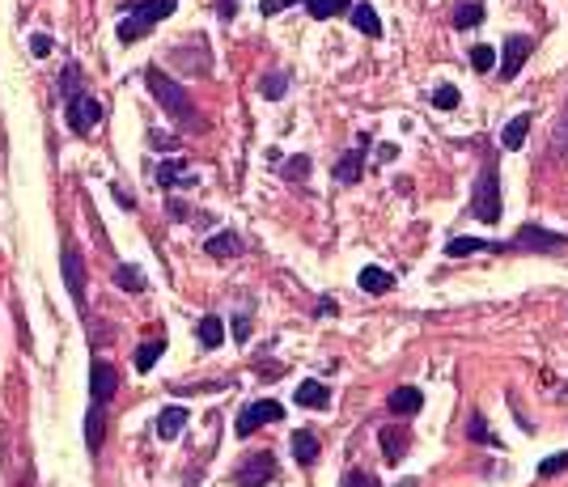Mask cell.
Masks as SVG:
<instances>
[{
    "label": "cell",
    "instance_id": "7",
    "mask_svg": "<svg viewBox=\"0 0 568 487\" xmlns=\"http://www.w3.org/2000/svg\"><path fill=\"white\" fill-rule=\"evenodd\" d=\"M276 479V458H272V449H259V454H250L233 471V487H267Z\"/></svg>",
    "mask_w": 568,
    "mask_h": 487
},
{
    "label": "cell",
    "instance_id": "12",
    "mask_svg": "<svg viewBox=\"0 0 568 487\" xmlns=\"http://www.w3.org/2000/svg\"><path fill=\"white\" fill-rule=\"evenodd\" d=\"M382 458H386V466H399L407 458V445H411V432H407V424H382Z\"/></svg>",
    "mask_w": 568,
    "mask_h": 487
},
{
    "label": "cell",
    "instance_id": "16",
    "mask_svg": "<svg viewBox=\"0 0 568 487\" xmlns=\"http://www.w3.org/2000/svg\"><path fill=\"white\" fill-rule=\"evenodd\" d=\"M157 182H162L165 191H174V187H195V174L182 157H170V162L157 165Z\"/></svg>",
    "mask_w": 568,
    "mask_h": 487
},
{
    "label": "cell",
    "instance_id": "30",
    "mask_svg": "<svg viewBox=\"0 0 568 487\" xmlns=\"http://www.w3.org/2000/svg\"><path fill=\"white\" fill-rule=\"evenodd\" d=\"M467 437L479 441V445H492V449H501V441H496V432L484 424V416H471V424H467Z\"/></svg>",
    "mask_w": 568,
    "mask_h": 487
},
{
    "label": "cell",
    "instance_id": "40",
    "mask_svg": "<svg viewBox=\"0 0 568 487\" xmlns=\"http://www.w3.org/2000/svg\"><path fill=\"white\" fill-rule=\"evenodd\" d=\"M394 157H399V145H377V162H394Z\"/></svg>",
    "mask_w": 568,
    "mask_h": 487
},
{
    "label": "cell",
    "instance_id": "11",
    "mask_svg": "<svg viewBox=\"0 0 568 487\" xmlns=\"http://www.w3.org/2000/svg\"><path fill=\"white\" fill-rule=\"evenodd\" d=\"M504 60H501V81H513L521 72V64L530 60V51H535V38H526V34H509L504 38Z\"/></svg>",
    "mask_w": 568,
    "mask_h": 487
},
{
    "label": "cell",
    "instance_id": "17",
    "mask_svg": "<svg viewBox=\"0 0 568 487\" xmlns=\"http://www.w3.org/2000/svg\"><path fill=\"white\" fill-rule=\"evenodd\" d=\"M530 123H535V114H530V111H518V114H513V119L504 123V131H501V148H509V153H513V148L526 145V136H530Z\"/></svg>",
    "mask_w": 568,
    "mask_h": 487
},
{
    "label": "cell",
    "instance_id": "39",
    "mask_svg": "<svg viewBox=\"0 0 568 487\" xmlns=\"http://www.w3.org/2000/svg\"><path fill=\"white\" fill-rule=\"evenodd\" d=\"M148 145H157V148H162V153H170V148H179V145H174V140H165L162 131H148Z\"/></svg>",
    "mask_w": 568,
    "mask_h": 487
},
{
    "label": "cell",
    "instance_id": "42",
    "mask_svg": "<svg viewBox=\"0 0 568 487\" xmlns=\"http://www.w3.org/2000/svg\"><path fill=\"white\" fill-rule=\"evenodd\" d=\"M229 4H233V0H229Z\"/></svg>",
    "mask_w": 568,
    "mask_h": 487
},
{
    "label": "cell",
    "instance_id": "5",
    "mask_svg": "<svg viewBox=\"0 0 568 487\" xmlns=\"http://www.w3.org/2000/svg\"><path fill=\"white\" fill-rule=\"evenodd\" d=\"M276 420H284V407H280L276 399H255V403H246L242 411H238L233 432H238V437H250V432H259L263 424H276Z\"/></svg>",
    "mask_w": 568,
    "mask_h": 487
},
{
    "label": "cell",
    "instance_id": "33",
    "mask_svg": "<svg viewBox=\"0 0 568 487\" xmlns=\"http://www.w3.org/2000/svg\"><path fill=\"white\" fill-rule=\"evenodd\" d=\"M458 102H462V94H458L454 85H437V89H433V106H437V111H454Z\"/></svg>",
    "mask_w": 568,
    "mask_h": 487
},
{
    "label": "cell",
    "instance_id": "29",
    "mask_svg": "<svg viewBox=\"0 0 568 487\" xmlns=\"http://www.w3.org/2000/svg\"><path fill=\"white\" fill-rule=\"evenodd\" d=\"M259 94L267 97V102H280V97L289 94V77H284V72H267L259 85Z\"/></svg>",
    "mask_w": 568,
    "mask_h": 487
},
{
    "label": "cell",
    "instance_id": "41",
    "mask_svg": "<svg viewBox=\"0 0 568 487\" xmlns=\"http://www.w3.org/2000/svg\"><path fill=\"white\" fill-rule=\"evenodd\" d=\"M399 487H420V483H416V479H403V483H399Z\"/></svg>",
    "mask_w": 568,
    "mask_h": 487
},
{
    "label": "cell",
    "instance_id": "24",
    "mask_svg": "<svg viewBox=\"0 0 568 487\" xmlns=\"http://www.w3.org/2000/svg\"><path fill=\"white\" fill-rule=\"evenodd\" d=\"M450 21H454V30H471V26L484 21V4L479 0H462V4L450 9Z\"/></svg>",
    "mask_w": 568,
    "mask_h": 487
},
{
    "label": "cell",
    "instance_id": "9",
    "mask_svg": "<svg viewBox=\"0 0 568 487\" xmlns=\"http://www.w3.org/2000/svg\"><path fill=\"white\" fill-rule=\"evenodd\" d=\"M60 272H64V289L72 297V306L85 309V259L77 246H64V255H60Z\"/></svg>",
    "mask_w": 568,
    "mask_h": 487
},
{
    "label": "cell",
    "instance_id": "4",
    "mask_svg": "<svg viewBox=\"0 0 568 487\" xmlns=\"http://www.w3.org/2000/svg\"><path fill=\"white\" fill-rule=\"evenodd\" d=\"M504 246H509V255H564L568 233H555V229H543L530 221V225H521Z\"/></svg>",
    "mask_w": 568,
    "mask_h": 487
},
{
    "label": "cell",
    "instance_id": "2",
    "mask_svg": "<svg viewBox=\"0 0 568 487\" xmlns=\"http://www.w3.org/2000/svg\"><path fill=\"white\" fill-rule=\"evenodd\" d=\"M471 216L479 221V225H501L504 199H501V165H496V157H487L484 170H479V179H475Z\"/></svg>",
    "mask_w": 568,
    "mask_h": 487
},
{
    "label": "cell",
    "instance_id": "19",
    "mask_svg": "<svg viewBox=\"0 0 568 487\" xmlns=\"http://www.w3.org/2000/svg\"><path fill=\"white\" fill-rule=\"evenodd\" d=\"M204 250H208L212 259H233V255H242L246 246H242V238H238L233 229H221V233H212L208 242H204Z\"/></svg>",
    "mask_w": 568,
    "mask_h": 487
},
{
    "label": "cell",
    "instance_id": "27",
    "mask_svg": "<svg viewBox=\"0 0 568 487\" xmlns=\"http://www.w3.org/2000/svg\"><path fill=\"white\" fill-rule=\"evenodd\" d=\"M114 284L123 292H145V272L131 267V263H119V267H114Z\"/></svg>",
    "mask_w": 568,
    "mask_h": 487
},
{
    "label": "cell",
    "instance_id": "15",
    "mask_svg": "<svg viewBox=\"0 0 568 487\" xmlns=\"http://www.w3.org/2000/svg\"><path fill=\"white\" fill-rule=\"evenodd\" d=\"M386 407H390V416H420V407H424V394H420V386H399V390H390V399H386Z\"/></svg>",
    "mask_w": 568,
    "mask_h": 487
},
{
    "label": "cell",
    "instance_id": "6",
    "mask_svg": "<svg viewBox=\"0 0 568 487\" xmlns=\"http://www.w3.org/2000/svg\"><path fill=\"white\" fill-rule=\"evenodd\" d=\"M102 114H106V106H102L97 97H89V94H72V97H68V106H64L68 128L77 131V136L94 131L97 123H102Z\"/></svg>",
    "mask_w": 568,
    "mask_h": 487
},
{
    "label": "cell",
    "instance_id": "20",
    "mask_svg": "<svg viewBox=\"0 0 568 487\" xmlns=\"http://www.w3.org/2000/svg\"><path fill=\"white\" fill-rule=\"evenodd\" d=\"M187 407H165L162 416H157V437L162 441H179L182 437V428H187Z\"/></svg>",
    "mask_w": 568,
    "mask_h": 487
},
{
    "label": "cell",
    "instance_id": "37",
    "mask_svg": "<svg viewBox=\"0 0 568 487\" xmlns=\"http://www.w3.org/2000/svg\"><path fill=\"white\" fill-rule=\"evenodd\" d=\"M233 340H238V343L250 340V318H246V314H238V318H233Z\"/></svg>",
    "mask_w": 568,
    "mask_h": 487
},
{
    "label": "cell",
    "instance_id": "32",
    "mask_svg": "<svg viewBox=\"0 0 568 487\" xmlns=\"http://www.w3.org/2000/svg\"><path fill=\"white\" fill-rule=\"evenodd\" d=\"M471 68L475 72H492V68H496V47H487V43L471 47Z\"/></svg>",
    "mask_w": 568,
    "mask_h": 487
},
{
    "label": "cell",
    "instance_id": "34",
    "mask_svg": "<svg viewBox=\"0 0 568 487\" xmlns=\"http://www.w3.org/2000/svg\"><path fill=\"white\" fill-rule=\"evenodd\" d=\"M340 487H382V479H377V474H369V471H343Z\"/></svg>",
    "mask_w": 568,
    "mask_h": 487
},
{
    "label": "cell",
    "instance_id": "28",
    "mask_svg": "<svg viewBox=\"0 0 568 487\" xmlns=\"http://www.w3.org/2000/svg\"><path fill=\"white\" fill-rule=\"evenodd\" d=\"M162 352H165V343L162 340H153V343H140L136 348V374H148L157 360H162Z\"/></svg>",
    "mask_w": 568,
    "mask_h": 487
},
{
    "label": "cell",
    "instance_id": "36",
    "mask_svg": "<svg viewBox=\"0 0 568 487\" xmlns=\"http://www.w3.org/2000/svg\"><path fill=\"white\" fill-rule=\"evenodd\" d=\"M60 85H64V97L81 94V68H77V64H68V68H64V77H60Z\"/></svg>",
    "mask_w": 568,
    "mask_h": 487
},
{
    "label": "cell",
    "instance_id": "35",
    "mask_svg": "<svg viewBox=\"0 0 568 487\" xmlns=\"http://www.w3.org/2000/svg\"><path fill=\"white\" fill-rule=\"evenodd\" d=\"M568 471V454H555V458H543L538 462V479H552V474Z\"/></svg>",
    "mask_w": 568,
    "mask_h": 487
},
{
    "label": "cell",
    "instance_id": "18",
    "mask_svg": "<svg viewBox=\"0 0 568 487\" xmlns=\"http://www.w3.org/2000/svg\"><path fill=\"white\" fill-rule=\"evenodd\" d=\"M292 399H297V407L326 411V407H331V386H323V382H314V377H309V382H301V386H297V394H292Z\"/></svg>",
    "mask_w": 568,
    "mask_h": 487
},
{
    "label": "cell",
    "instance_id": "8",
    "mask_svg": "<svg viewBox=\"0 0 568 487\" xmlns=\"http://www.w3.org/2000/svg\"><path fill=\"white\" fill-rule=\"evenodd\" d=\"M289 4H306L314 21H326V17H340V13H348V9H352V0H263L259 13L263 17H276L280 9H289Z\"/></svg>",
    "mask_w": 568,
    "mask_h": 487
},
{
    "label": "cell",
    "instance_id": "21",
    "mask_svg": "<svg viewBox=\"0 0 568 487\" xmlns=\"http://www.w3.org/2000/svg\"><path fill=\"white\" fill-rule=\"evenodd\" d=\"M289 445H292V458H297V466H314V462H318V437H314L309 428H297Z\"/></svg>",
    "mask_w": 568,
    "mask_h": 487
},
{
    "label": "cell",
    "instance_id": "3",
    "mask_svg": "<svg viewBox=\"0 0 568 487\" xmlns=\"http://www.w3.org/2000/svg\"><path fill=\"white\" fill-rule=\"evenodd\" d=\"M179 9V0H140V4H131L128 17L119 21V43H136V38H145L157 21H165V17Z\"/></svg>",
    "mask_w": 568,
    "mask_h": 487
},
{
    "label": "cell",
    "instance_id": "13",
    "mask_svg": "<svg viewBox=\"0 0 568 487\" xmlns=\"http://www.w3.org/2000/svg\"><path fill=\"white\" fill-rule=\"evenodd\" d=\"M445 255H450V259H471V255H509V246H504V242H484V238H462V233H454V238L445 242Z\"/></svg>",
    "mask_w": 568,
    "mask_h": 487
},
{
    "label": "cell",
    "instance_id": "31",
    "mask_svg": "<svg viewBox=\"0 0 568 487\" xmlns=\"http://www.w3.org/2000/svg\"><path fill=\"white\" fill-rule=\"evenodd\" d=\"M309 174V157L306 153H297V157H289L284 162V182H292V187H301V179Z\"/></svg>",
    "mask_w": 568,
    "mask_h": 487
},
{
    "label": "cell",
    "instance_id": "38",
    "mask_svg": "<svg viewBox=\"0 0 568 487\" xmlns=\"http://www.w3.org/2000/svg\"><path fill=\"white\" fill-rule=\"evenodd\" d=\"M30 51L38 55V60H43V55L51 51V38H47V34H30Z\"/></svg>",
    "mask_w": 568,
    "mask_h": 487
},
{
    "label": "cell",
    "instance_id": "22",
    "mask_svg": "<svg viewBox=\"0 0 568 487\" xmlns=\"http://www.w3.org/2000/svg\"><path fill=\"white\" fill-rule=\"evenodd\" d=\"M348 21H352L360 34H369V38H377V34H382V17H377L374 4H365V0H357V4L348 9Z\"/></svg>",
    "mask_w": 568,
    "mask_h": 487
},
{
    "label": "cell",
    "instance_id": "14",
    "mask_svg": "<svg viewBox=\"0 0 568 487\" xmlns=\"http://www.w3.org/2000/svg\"><path fill=\"white\" fill-rule=\"evenodd\" d=\"M365 145H369V136H360V148H348L340 162H335V170H331V174H335V182H340V187H352V182L365 179Z\"/></svg>",
    "mask_w": 568,
    "mask_h": 487
},
{
    "label": "cell",
    "instance_id": "25",
    "mask_svg": "<svg viewBox=\"0 0 568 487\" xmlns=\"http://www.w3.org/2000/svg\"><path fill=\"white\" fill-rule=\"evenodd\" d=\"M195 340L204 343V348H221V343H225V326H221V318H216V314H204V318H199V326H195Z\"/></svg>",
    "mask_w": 568,
    "mask_h": 487
},
{
    "label": "cell",
    "instance_id": "1",
    "mask_svg": "<svg viewBox=\"0 0 568 487\" xmlns=\"http://www.w3.org/2000/svg\"><path fill=\"white\" fill-rule=\"evenodd\" d=\"M145 85H148V94L157 97V102H162L165 111L174 114V119H179V123H187V128H199V119H195V102H191V94H187V89H182V85L174 81V77H170L165 68L148 64V68H145Z\"/></svg>",
    "mask_w": 568,
    "mask_h": 487
},
{
    "label": "cell",
    "instance_id": "26",
    "mask_svg": "<svg viewBox=\"0 0 568 487\" xmlns=\"http://www.w3.org/2000/svg\"><path fill=\"white\" fill-rule=\"evenodd\" d=\"M102 441H106V420H102V407L94 403V411L85 416V445L97 454V449H102Z\"/></svg>",
    "mask_w": 568,
    "mask_h": 487
},
{
    "label": "cell",
    "instance_id": "23",
    "mask_svg": "<svg viewBox=\"0 0 568 487\" xmlns=\"http://www.w3.org/2000/svg\"><path fill=\"white\" fill-rule=\"evenodd\" d=\"M357 284H360L365 292H374V297H382V292L394 289V276H390L386 267H374V263H369V267H360Z\"/></svg>",
    "mask_w": 568,
    "mask_h": 487
},
{
    "label": "cell",
    "instance_id": "10",
    "mask_svg": "<svg viewBox=\"0 0 568 487\" xmlns=\"http://www.w3.org/2000/svg\"><path fill=\"white\" fill-rule=\"evenodd\" d=\"M114 390H119V374H114L111 360L94 357V365H89V394H94L97 407H106L114 399Z\"/></svg>",
    "mask_w": 568,
    "mask_h": 487
}]
</instances>
